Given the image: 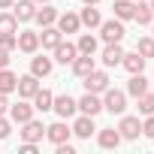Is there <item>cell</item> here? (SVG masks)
Wrapping results in <instances>:
<instances>
[{"mask_svg":"<svg viewBox=\"0 0 154 154\" xmlns=\"http://www.w3.org/2000/svg\"><path fill=\"white\" fill-rule=\"evenodd\" d=\"M82 3H88V6H97V3H100V0H82Z\"/></svg>","mask_w":154,"mask_h":154,"instance_id":"40","label":"cell"},{"mask_svg":"<svg viewBox=\"0 0 154 154\" xmlns=\"http://www.w3.org/2000/svg\"><path fill=\"white\" fill-rule=\"evenodd\" d=\"M121 57H124L121 42H106V48H103V63H106V66H118Z\"/></svg>","mask_w":154,"mask_h":154,"instance_id":"16","label":"cell"},{"mask_svg":"<svg viewBox=\"0 0 154 154\" xmlns=\"http://www.w3.org/2000/svg\"><path fill=\"white\" fill-rule=\"evenodd\" d=\"M142 136H148V139H154V115H148V118L142 121Z\"/></svg>","mask_w":154,"mask_h":154,"instance_id":"34","label":"cell"},{"mask_svg":"<svg viewBox=\"0 0 154 154\" xmlns=\"http://www.w3.org/2000/svg\"><path fill=\"white\" fill-rule=\"evenodd\" d=\"M51 69H54V60H51V57H33V60H30V72L36 75V79H45Z\"/></svg>","mask_w":154,"mask_h":154,"instance_id":"23","label":"cell"},{"mask_svg":"<svg viewBox=\"0 0 154 154\" xmlns=\"http://www.w3.org/2000/svg\"><path fill=\"white\" fill-rule=\"evenodd\" d=\"M79 21H82L85 27H100V24H103V15H100V9H94V6L85 3V9L79 12Z\"/></svg>","mask_w":154,"mask_h":154,"instance_id":"25","label":"cell"},{"mask_svg":"<svg viewBox=\"0 0 154 154\" xmlns=\"http://www.w3.org/2000/svg\"><path fill=\"white\" fill-rule=\"evenodd\" d=\"M103 109L112 112V115H124V109H127V94L118 91V88H106V91H103Z\"/></svg>","mask_w":154,"mask_h":154,"instance_id":"1","label":"cell"},{"mask_svg":"<svg viewBox=\"0 0 154 154\" xmlns=\"http://www.w3.org/2000/svg\"><path fill=\"white\" fill-rule=\"evenodd\" d=\"M75 48H79V54H94L97 51V36L94 33H82L79 42H75Z\"/></svg>","mask_w":154,"mask_h":154,"instance_id":"29","label":"cell"},{"mask_svg":"<svg viewBox=\"0 0 154 154\" xmlns=\"http://www.w3.org/2000/svg\"><path fill=\"white\" fill-rule=\"evenodd\" d=\"M115 18H121V21H130L133 18V9H136V3L133 0H115Z\"/></svg>","mask_w":154,"mask_h":154,"instance_id":"27","label":"cell"},{"mask_svg":"<svg viewBox=\"0 0 154 154\" xmlns=\"http://www.w3.org/2000/svg\"><path fill=\"white\" fill-rule=\"evenodd\" d=\"M97 127H94V118L91 115H82V118H75V124H72V133L79 136V139H91V133H94Z\"/></svg>","mask_w":154,"mask_h":154,"instance_id":"19","label":"cell"},{"mask_svg":"<svg viewBox=\"0 0 154 154\" xmlns=\"http://www.w3.org/2000/svg\"><path fill=\"white\" fill-rule=\"evenodd\" d=\"M136 100H139V112H142V115H154V94H151V91H145V94L136 97Z\"/></svg>","mask_w":154,"mask_h":154,"instance_id":"32","label":"cell"},{"mask_svg":"<svg viewBox=\"0 0 154 154\" xmlns=\"http://www.w3.org/2000/svg\"><path fill=\"white\" fill-rule=\"evenodd\" d=\"M145 63H148V60H145L139 51H133V54H124V57H121V66H124L130 75H133V72H145Z\"/></svg>","mask_w":154,"mask_h":154,"instance_id":"17","label":"cell"},{"mask_svg":"<svg viewBox=\"0 0 154 154\" xmlns=\"http://www.w3.org/2000/svg\"><path fill=\"white\" fill-rule=\"evenodd\" d=\"M91 69H97V66H94V54H79V57L72 60V72L79 75V79H85Z\"/></svg>","mask_w":154,"mask_h":154,"instance_id":"21","label":"cell"},{"mask_svg":"<svg viewBox=\"0 0 154 154\" xmlns=\"http://www.w3.org/2000/svg\"><path fill=\"white\" fill-rule=\"evenodd\" d=\"M12 133V121L9 118H3V115H0V139H6Z\"/></svg>","mask_w":154,"mask_h":154,"instance_id":"35","label":"cell"},{"mask_svg":"<svg viewBox=\"0 0 154 154\" xmlns=\"http://www.w3.org/2000/svg\"><path fill=\"white\" fill-rule=\"evenodd\" d=\"M15 91H18V97L21 100H30L36 91H39V79L30 72V75H18V85H15Z\"/></svg>","mask_w":154,"mask_h":154,"instance_id":"8","label":"cell"},{"mask_svg":"<svg viewBox=\"0 0 154 154\" xmlns=\"http://www.w3.org/2000/svg\"><path fill=\"white\" fill-rule=\"evenodd\" d=\"M51 109H54L60 118H72V115H75V100H72L69 94H60V97H54Z\"/></svg>","mask_w":154,"mask_h":154,"instance_id":"13","label":"cell"},{"mask_svg":"<svg viewBox=\"0 0 154 154\" xmlns=\"http://www.w3.org/2000/svg\"><path fill=\"white\" fill-rule=\"evenodd\" d=\"M148 6H151V12H154V0H148Z\"/></svg>","mask_w":154,"mask_h":154,"instance_id":"42","label":"cell"},{"mask_svg":"<svg viewBox=\"0 0 154 154\" xmlns=\"http://www.w3.org/2000/svg\"><path fill=\"white\" fill-rule=\"evenodd\" d=\"M60 39H63V33L57 30V24H48V27H42V33H39V45H42V48H54Z\"/></svg>","mask_w":154,"mask_h":154,"instance_id":"15","label":"cell"},{"mask_svg":"<svg viewBox=\"0 0 154 154\" xmlns=\"http://www.w3.org/2000/svg\"><path fill=\"white\" fill-rule=\"evenodd\" d=\"M118 133H121V139H139V133H142V124H139V118H133V115H124V118H121V124H118Z\"/></svg>","mask_w":154,"mask_h":154,"instance_id":"9","label":"cell"},{"mask_svg":"<svg viewBox=\"0 0 154 154\" xmlns=\"http://www.w3.org/2000/svg\"><path fill=\"white\" fill-rule=\"evenodd\" d=\"M133 21H139V27H148V24L154 21L151 6H148V3H136V9H133Z\"/></svg>","mask_w":154,"mask_h":154,"instance_id":"26","label":"cell"},{"mask_svg":"<svg viewBox=\"0 0 154 154\" xmlns=\"http://www.w3.org/2000/svg\"><path fill=\"white\" fill-rule=\"evenodd\" d=\"M15 36H18V51L33 54V51L39 48V33H33V30H21V33H15Z\"/></svg>","mask_w":154,"mask_h":154,"instance_id":"12","label":"cell"},{"mask_svg":"<svg viewBox=\"0 0 154 154\" xmlns=\"http://www.w3.org/2000/svg\"><path fill=\"white\" fill-rule=\"evenodd\" d=\"M33 103H27V100H21V103H15V106H9V121L12 124H24V121H30L33 118Z\"/></svg>","mask_w":154,"mask_h":154,"instance_id":"6","label":"cell"},{"mask_svg":"<svg viewBox=\"0 0 154 154\" xmlns=\"http://www.w3.org/2000/svg\"><path fill=\"white\" fill-rule=\"evenodd\" d=\"M97 142H100V148H118V145H121V133H118V127H106V130H100V133H97Z\"/></svg>","mask_w":154,"mask_h":154,"instance_id":"18","label":"cell"},{"mask_svg":"<svg viewBox=\"0 0 154 154\" xmlns=\"http://www.w3.org/2000/svg\"><path fill=\"white\" fill-rule=\"evenodd\" d=\"M69 136H72V127H66L63 121H54L51 127H45V139H48V142H54V145L69 142Z\"/></svg>","mask_w":154,"mask_h":154,"instance_id":"7","label":"cell"},{"mask_svg":"<svg viewBox=\"0 0 154 154\" xmlns=\"http://www.w3.org/2000/svg\"><path fill=\"white\" fill-rule=\"evenodd\" d=\"M30 100H33V109H36V112H48V109H51V103H54V94H51L48 88H39Z\"/></svg>","mask_w":154,"mask_h":154,"instance_id":"20","label":"cell"},{"mask_svg":"<svg viewBox=\"0 0 154 154\" xmlns=\"http://www.w3.org/2000/svg\"><path fill=\"white\" fill-rule=\"evenodd\" d=\"M12 3H15V0H0V9H9Z\"/></svg>","mask_w":154,"mask_h":154,"instance_id":"39","label":"cell"},{"mask_svg":"<svg viewBox=\"0 0 154 154\" xmlns=\"http://www.w3.org/2000/svg\"><path fill=\"white\" fill-rule=\"evenodd\" d=\"M54 24H57L60 33H79V27H82V21H79V15H75V12H60Z\"/></svg>","mask_w":154,"mask_h":154,"instance_id":"11","label":"cell"},{"mask_svg":"<svg viewBox=\"0 0 154 154\" xmlns=\"http://www.w3.org/2000/svg\"><path fill=\"white\" fill-rule=\"evenodd\" d=\"M51 51H54V57H51V60H57V63H63V66H66V63H72L75 57H79V48H75L72 42H63V39H60Z\"/></svg>","mask_w":154,"mask_h":154,"instance_id":"5","label":"cell"},{"mask_svg":"<svg viewBox=\"0 0 154 154\" xmlns=\"http://www.w3.org/2000/svg\"><path fill=\"white\" fill-rule=\"evenodd\" d=\"M12 15H15L18 21H33L36 3H33V0H18V3H12Z\"/></svg>","mask_w":154,"mask_h":154,"instance_id":"14","label":"cell"},{"mask_svg":"<svg viewBox=\"0 0 154 154\" xmlns=\"http://www.w3.org/2000/svg\"><path fill=\"white\" fill-rule=\"evenodd\" d=\"M136 51L148 60V57H154V36H142L139 42H136Z\"/></svg>","mask_w":154,"mask_h":154,"instance_id":"31","label":"cell"},{"mask_svg":"<svg viewBox=\"0 0 154 154\" xmlns=\"http://www.w3.org/2000/svg\"><path fill=\"white\" fill-rule=\"evenodd\" d=\"M109 88V75L103 72V69H91L88 75H85V91L88 94H103Z\"/></svg>","mask_w":154,"mask_h":154,"instance_id":"4","label":"cell"},{"mask_svg":"<svg viewBox=\"0 0 154 154\" xmlns=\"http://www.w3.org/2000/svg\"><path fill=\"white\" fill-rule=\"evenodd\" d=\"M151 33H154V21H151Z\"/></svg>","mask_w":154,"mask_h":154,"instance_id":"43","label":"cell"},{"mask_svg":"<svg viewBox=\"0 0 154 154\" xmlns=\"http://www.w3.org/2000/svg\"><path fill=\"white\" fill-rule=\"evenodd\" d=\"M75 109H79L82 115H91V118H94V115H100V112H103V97H100V94H88V91H85V97H82V100H75Z\"/></svg>","mask_w":154,"mask_h":154,"instance_id":"3","label":"cell"},{"mask_svg":"<svg viewBox=\"0 0 154 154\" xmlns=\"http://www.w3.org/2000/svg\"><path fill=\"white\" fill-rule=\"evenodd\" d=\"M15 85H18V75L15 72H9L6 66L0 69V94H12L15 91Z\"/></svg>","mask_w":154,"mask_h":154,"instance_id":"28","label":"cell"},{"mask_svg":"<svg viewBox=\"0 0 154 154\" xmlns=\"http://www.w3.org/2000/svg\"><path fill=\"white\" fill-rule=\"evenodd\" d=\"M33 3H51V0H33Z\"/></svg>","mask_w":154,"mask_h":154,"instance_id":"41","label":"cell"},{"mask_svg":"<svg viewBox=\"0 0 154 154\" xmlns=\"http://www.w3.org/2000/svg\"><path fill=\"white\" fill-rule=\"evenodd\" d=\"M0 33H18V18L12 12H0Z\"/></svg>","mask_w":154,"mask_h":154,"instance_id":"30","label":"cell"},{"mask_svg":"<svg viewBox=\"0 0 154 154\" xmlns=\"http://www.w3.org/2000/svg\"><path fill=\"white\" fill-rule=\"evenodd\" d=\"M145 91H148V79H145L142 72H133L130 82H127V94H130V97H142Z\"/></svg>","mask_w":154,"mask_h":154,"instance_id":"22","label":"cell"},{"mask_svg":"<svg viewBox=\"0 0 154 154\" xmlns=\"http://www.w3.org/2000/svg\"><path fill=\"white\" fill-rule=\"evenodd\" d=\"M21 127H24V130H21V139H24V142H39V139L45 136V124H42V121H36V118L24 121Z\"/></svg>","mask_w":154,"mask_h":154,"instance_id":"10","label":"cell"},{"mask_svg":"<svg viewBox=\"0 0 154 154\" xmlns=\"http://www.w3.org/2000/svg\"><path fill=\"white\" fill-rule=\"evenodd\" d=\"M124 21L121 18H109V21H103L100 24V36H103V42H121L124 39Z\"/></svg>","mask_w":154,"mask_h":154,"instance_id":"2","label":"cell"},{"mask_svg":"<svg viewBox=\"0 0 154 154\" xmlns=\"http://www.w3.org/2000/svg\"><path fill=\"white\" fill-rule=\"evenodd\" d=\"M0 48L15 51V48H18V36H15V33H0Z\"/></svg>","mask_w":154,"mask_h":154,"instance_id":"33","label":"cell"},{"mask_svg":"<svg viewBox=\"0 0 154 154\" xmlns=\"http://www.w3.org/2000/svg\"><path fill=\"white\" fill-rule=\"evenodd\" d=\"M3 66H9V51L0 48V69H3Z\"/></svg>","mask_w":154,"mask_h":154,"instance_id":"37","label":"cell"},{"mask_svg":"<svg viewBox=\"0 0 154 154\" xmlns=\"http://www.w3.org/2000/svg\"><path fill=\"white\" fill-rule=\"evenodd\" d=\"M18 154H36V142H24L18 148Z\"/></svg>","mask_w":154,"mask_h":154,"instance_id":"36","label":"cell"},{"mask_svg":"<svg viewBox=\"0 0 154 154\" xmlns=\"http://www.w3.org/2000/svg\"><path fill=\"white\" fill-rule=\"evenodd\" d=\"M33 21H36L39 27H48V24H54V21H57V9H54V6H48V3H42V9H36Z\"/></svg>","mask_w":154,"mask_h":154,"instance_id":"24","label":"cell"},{"mask_svg":"<svg viewBox=\"0 0 154 154\" xmlns=\"http://www.w3.org/2000/svg\"><path fill=\"white\" fill-rule=\"evenodd\" d=\"M9 112V100H6V94H0V115H6Z\"/></svg>","mask_w":154,"mask_h":154,"instance_id":"38","label":"cell"}]
</instances>
